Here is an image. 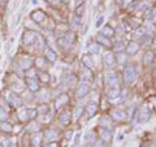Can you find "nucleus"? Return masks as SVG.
<instances>
[{
  "label": "nucleus",
  "mask_w": 156,
  "mask_h": 147,
  "mask_svg": "<svg viewBox=\"0 0 156 147\" xmlns=\"http://www.w3.org/2000/svg\"><path fill=\"white\" fill-rule=\"evenodd\" d=\"M42 39V37L39 35L37 31H33V30H25L21 37V43L25 47H30V46H37V43Z\"/></svg>",
  "instance_id": "1"
},
{
  "label": "nucleus",
  "mask_w": 156,
  "mask_h": 147,
  "mask_svg": "<svg viewBox=\"0 0 156 147\" xmlns=\"http://www.w3.org/2000/svg\"><path fill=\"white\" fill-rule=\"evenodd\" d=\"M18 113H17V119L21 122H30L33 121L35 117L38 116V111L37 108H30V107H21L18 108Z\"/></svg>",
  "instance_id": "2"
},
{
  "label": "nucleus",
  "mask_w": 156,
  "mask_h": 147,
  "mask_svg": "<svg viewBox=\"0 0 156 147\" xmlns=\"http://www.w3.org/2000/svg\"><path fill=\"white\" fill-rule=\"evenodd\" d=\"M5 94L7 95H3V98L8 103V106L13 107V108H21L23 106V99L17 92H14L12 90H5Z\"/></svg>",
  "instance_id": "3"
},
{
  "label": "nucleus",
  "mask_w": 156,
  "mask_h": 147,
  "mask_svg": "<svg viewBox=\"0 0 156 147\" xmlns=\"http://www.w3.org/2000/svg\"><path fill=\"white\" fill-rule=\"evenodd\" d=\"M122 77H124V82L126 86H130L136 81V70L133 65H128L125 66V69L122 72Z\"/></svg>",
  "instance_id": "4"
},
{
  "label": "nucleus",
  "mask_w": 156,
  "mask_h": 147,
  "mask_svg": "<svg viewBox=\"0 0 156 147\" xmlns=\"http://www.w3.org/2000/svg\"><path fill=\"white\" fill-rule=\"evenodd\" d=\"M60 82H61V85L65 87H74L77 85V77L73 74V73L65 72V73H62Z\"/></svg>",
  "instance_id": "5"
},
{
  "label": "nucleus",
  "mask_w": 156,
  "mask_h": 147,
  "mask_svg": "<svg viewBox=\"0 0 156 147\" xmlns=\"http://www.w3.org/2000/svg\"><path fill=\"white\" fill-rule=\"evenodd\" d=\"M105 82L108 89H120V82H119V77L115 72H108L105 76Z\"/></svg>",
  "instance_id": "6"
},
{
  "label": "nucleus",
  "mask_w": 156,
  "mask_h": 147,
  "mask_svg": "<svg viewBox=\"0 0 156 147\" xmlns=\"http://www.w3.org/2000/svg\"><path fill=\"white\" fill-rule=\"evenodd\" d=\"M16 64L21 68L23 70H27L33 68V60L30 56H26V55H22V56H18L16 59Z\"/></svg>",
  "instance_id": "7"
},
{
  "label": "nucleus",
  "mask_w": 156,
  "mask_h": 147,
  "mask_svg": "<svg viewBox=\"0 0 156 147\" xmlns=\"http://www.w3.org/2000/svg\"><path fill=\"white\" fill-rule=\"evenodd\" d=\"M90 91V83L87 82H81L76 89V98L77 99H83Z\"/></svg>",
  "instance_id": "8"
},
{
  "label": "nucleus",
  "mask_w": 156,
  "mask_h": 147,
  "mask_svg": "<svg viewBox=\"0 0 156 147\" xmlns=\"http://www.w3.org/2000/svg\"><path fill=\"white\" fill-rule=\"evenodd\" d=\"M33 64H34V68H35L37 70H39V72H47V69H48V64H50V63L46 60V57L38 56V57L34 59Z\"/></svg>",
  "instance_id": "9"
},
{
  "label": "nucleus",
  "mask_w": 156,
  "mask_h": 147,
  "mask_svg": "<svg viewBox=\"0 0 156 147\" xmlns=\"http://www.w3.org/2000/svg\"><path fill=\"white\" fill-rule=\"evenodd\" d=\"M150 117H151V113H150L148 107L147 106H142L138 109V113H136V120H138V122L143 124V122L150 120Z\"/></svg>",
  "instance_id": "10"
},
{
  "label": "nucleus",
  "mask_w": 156,
  "mask_h": 147,
  "mask_svg": "<svg viewBox=\"0 0 156 147\" xmlns=\"http://www.w3.org/2000/svg\"><path fill=\"white\" fill-rule=\"evenodd\" d=\"M30 18L35 23H43L47 20V14L42 9H35V11H33L30 13Z\"/></svg>",
  "instance_id": "11"
},
{
  "label": "nucleus",
  "mask_w": 156,
  "mask_h": 147,
  "mask_svg": "<svg viewBox=\"0 0 156 147\" xmlns=\"http://www.w3.org/2000/svg\"><path fill=\"white\" fill-rule=\"evenodd\" d=\"M25 85L31 92H38L42 89L41 82L38 81V78H26L25 80Z\"/></svg>",
  "instance_id": "12"
},
{
  "label": "nucleus",
  "mask_w": 156,
  "mask_h": 147,
  "mask_svg": "<svg viewBox=\"0 0 156 147\" xmlns=\"http://www.w3.org/2000/svg\"><path fill=\"white\" fill-rule=\"evenodd\" d=\"M43 141H44V134L42 131H35L30 137V143L33 147H42Z\"/></svg>",
  "instance_id": "13"
},
{
  "label": "nucleus",
  "mask_w": 156,
  "mask_h": 147,
  "mask_svg": "<svg viewBox=\"0 0 156 147\" xmlns=\"http://www.w3.org/2000/svg\"><path fill=\"white\" fill-rule=\"evenodd\" d=\"M103 61H104L107 68H113L116 65V63H117L116 61V55L111 51H107L103 55Z\"/></svg>",
  "instance_id": "14"
},
{
  "label": "nucleus",
  "mask_w": 156,
  "mask_h": 147,
  "mask_svg": "<svg viewBox=\"0 0 156 147\" xmlns=\"http://www.w3.org/2000/svg\"><path fill=\"white\" fill-rule=\"evenodd\" d=\"M68 103H69V95H68V94L57 95V98L55 99V109H60L61 107L66 106Z\"/></svg>",
  "instance_id": "15"
},
{
  "label": "nucleus",
  "mask_w": 156,
  "mask_h": 147,
  "mask_svg": "<svg viewBox=\"0 0 156 147\" xmlns=\"http://www.w3.org/2000/svg\"><path fill=\"white\" fill-rule=\"evenodd\" d=\"M58 138V131L56 129H48L46 133H44V139L48 142V143H53V142H56Z\"/></svg>",
  "instance_id": "16"
},
{
  "label": "nucleus",
  "mask_w": 156,
  "mask_h": 147,
  "mask_svg": "<svg viewBox=\"0 0 156 147\" xmlns=\"http://www.w3.org/2000/svg\"><path fill=\"white\" fill-rule=\"evenodd\" d=\"M99 126L103 129H107V130H112V126H113V124H112V119L111 116H101L99 119Z\"/></svg>",
  "instance_id": "17"
},
{
  "label": "nucleus",
  "mask_w": 156,
  "mask_h": 147,
  "mask_svg": "<svg viewBox=\"0 0 156 147\" xmlns=\"http://www.w3.org/2000/svg\"><path fill=\"white\" fill-rule=\"evenodd\" d=\"M70 121H72V112L62 111L60 113V116H58V122H60L61 125H64V126H68L70 124Z\"/></svg>",
  "instance_id": "18"
},
{
  "label": "nucleus",
  "mask_w": 156,
  "mask_h": 147,
  "mask_svg": "<svg viewBox=\"0 0 156 147\" xmlns=\"http://www.w3.org/2000/svg\"><path fill=\"white\" fill-rule=\"evenodd\" d=\"M44 57H46V60H47L48 63L53 64V63L57 60V53L53 51L51 47H46V48H44Z\"/></svg>",
  "instance_id": "19"
},
{
  "label": "nucleus",
  "mask_w": 156,
  "mask_h": 147,
  "mask_svg": "<svg viewBox=\"0 0 156 147\" xmlns=\"http://www.w3.org/2000/svg\"><path fill=\"white\" fill-rule=\"evenodd\" d=\"M96 43L99 46H104V47H107V48H111L112 46V42H111V39L109 38H107V37H104V35H101V34H98L96 35Z\"/></svg>",
  "instance_id": "20"
},
{
  "label": "nucleus",
  "mask_w": 156,
  "mask_h": 147,
  "mask_svg": "<svg viewBox=\"0 0 156 147\" xmlns=\"http://www.w3.org/2000/svg\"><path fill=\"white\" fill-rule=\"evenodd\" d=\"M139 48H140V46L136 42H129L128 46H126V48H125V51H126L128 55H135V53H138Z\"/></svg>",
  "instance_id": "21"
},
{
  "label": "nucleus",
  "mask_w": 156,
  "mask_h": 147,
  "mask_svg": "<svg viewBox=\"0 0 156 147\" xmlns=\"http://www.w3.org/2000/svg\"><path fill=\"white\" fill-rule=\"evenodd\" d=\"M98 109H99V107H98L96 103H89V104L86 106V108H85L86 113H87V117H89V119H91V117H94V116L96 115Z\"/></svg>",
  "instance_id": "22"
},
{
  "label": "nucleus",
  "mask_w": 156,
  "mask_h": 147,
  "mask_svg": "<svg viewBox=\"0 0 156 147\" xmlns=\"http://www.w3.org/2000/svg\"><path fill=\"white\" fill-rule=\"evenodd\" d=\"M111 119H115V120H119V121H122L126 119V112L122 109H113L111 112Z\"/></svg>",
  "instance_id": "23"
},
{
  "label": "nucleus",
  "mask_w": 156,
  "mask_h": 147,
  "mask_svg": "<svg viewBox=\"0 0 156 147\" xmlns=\"http://www.w3.org/2000/svg\"><path fill=\"white\" fill-rule=\"evenodd\" d=\"M81 81L82 82H87V83H90L92 81V72H91V69H87V68H85V69L82 70V73H81Z\"/></svg>",
  "instance_id": "24"
},
{
  "label": "nucleus",
  "mask_w": 156,
  "mask_h": 147,
  "mask_svg": "<svg viewBox=\"0 0 156 147\" xmlns=\"http://www.w3.org/2000/svg\"><path fill=\"white\" fill-rule=\"evenodd\" d=\"M0 131H2V133H5V134H11L13 131V125L9 124L8 121L0 122Z\"/></svg>",
  "instance_id": "25"
},
{
  "label": "nucleus",
  "mask_w": 156,
  "mask_h": 147,
  "mask_svg": "<svg viewBox=\"0 0 156 147\" xmlns=\"http://www.w3.org/2000/svg\"><path fill=\"white\" fill-rule=\"evenodd\" d=\"M57 47L60 48L61 51H68L69 48L72 47V45H69L66 41H65V38L64 37H60L57 39Z\"/></svg>",
  "instance_id": "26"
},
{
  "label": "nucleus",
  "mask_w": 156,
  "mask_h": 147,
  "mask_svg": "<svg viewBox=\"0 0 156 147\" xmlns=\"http://www.w3.org/2000/svg\"><path fill=\"white\" fill-rule=\"evenodd\" d=\"M100 34L101 35H104V37H107V38H112L115 35V29L112 27V26H109V25H105V26H103V29H101V31H100Z\"/></svg>",
  "instance_id": "27"
},
{
  "label": "nucleus",
  "mask_w": 156,
  "mask_h": 147,
  "mask_svg": "<svg viewBox=\"0 0 156 147\" xmlns=\"http://www.w3.org/2000/svg\"><path fill=\"white\" fill-rule=\"evenodd\" d=\"M35 99L37 100H42V102H47L48 95H50V91H47L46 89H41L38 92H35Z\"/></svg>",
  "instance_id": "28"
},
{
  "label": "nucleus",
  "mask_w": 156,
  "mask_h": 147,
  "mask_svg": "<svg viewBox=\"0 0 156 147\" xmlns=\"http://www.w3.org/2000/svg\"><path fill=\"white\" fill-rule=\"evenodd\" d=\"M154 59H155V53L152 51H147L144 53V56H143V64L146 66H148L152 64V61H154Z\"/></svg>",
  "instance_id": "29"
},
{
  "label": "nucleus",
  "mask_w": 156,
  "mask_h": 147,
  "mask_svg": "<svg viewBox=\"0 0 156 147\" xmlns=\"http://www.w3.org/2000/svg\"><path fill=\"white\" fill-rule=\"evenodd\" d=\"M100 52V46L98 45L96 42L94 43H90L89 46H87V53L89 55H96V53Z\"/></svg>",
  "instance_id": "30"
},
{
  "label": "nucleus",
  "mask_w": 156,
  "mask_h": 147,
  "mask_svg": "<svg viewBox=\"0 0 156 147\" xmlns=\"http://www.w3.org/2000/svg\"><path fill=\"white\" fill-rule=\"evenodd\" d=\"M82 64H83V65H85V68H87V69H91V68L94 66L92 59H91V56L89 55V53H86V55L82 56Z\"/></svg>",
  "instance_id": "31"
},
{
  "label": "nucleus",
  "mask_w": 156,
  "mask_h": 147,
  "mask_svg": "<svg viewBox=\"0 0 156 147\" xmlns=\"http://www.w3.org/2000/svg\"><path fill=\"white\" fill-rule=\"evenodd\" d=\"M0 146L2 147H14V141L11 137H3L0 139Z\"/></svg>",
  "instance_id": "32"
},
{
  "label": "nucleus",
  "mask_w": 156,
  "mask_h": 147,
  "mask_svg": "<svg viewBox=\"0 0 156 147\" xmlns=\"http://www.w3.org/2000/svg\"><path fill=\"white\" fill-rule=\"evenodd\" d=\"M99 134H100V138L103 139V141H105V142L111 141V137H112L111 130H107V129L100 128V130H99Z\"/></svg>",
  "instance_id": "33"
},
{
  "label": "nucleus",
  "mask_w": 156,
  "mask_h": 147,
  "mask_svg": "<svg viewBox=\"0 0 156 147\" xmlns=\"http://www.w3.org/2000/svg\"><path fill=\"white\" fill-rule=\"evenodd\" d=\"M83 112H85V107H82V106H78L74 108V111L72 112V117L73 119H80V117L83 115Z\"/></svg>",
  "instance_id": "34"
},
{
  "label": "nucleus",
  "mask_w": 156,
  "mask_h": 147,
  "mask_svg": "<svg viewBox=\"0 0 156 147\" xmlns=\"http://www.w3.org/2000/svg\"><path fill=\"white\" fill-rule=\"evenodd\" d=\"M121 95V90L120 89H108L107 91V96H108V99H116L117 96Z\"/></svg>",
  "instance_id": "35"
},
{
  "label": "nucleus",
  "mask_w": 156,
  "mask_h": 147,
  "mask_svg": "<svg viewBox=\"0 0 156 147\" xmlns=\"http://www.w3.org/2000/svg\"><path fill=\"white\" fill-rule=\"evenodd\" d=\"M38 81L41 83H48L50 82V74L47 72H39L38 73Z\"/></svg>",
  "instance_id": "36"
},
{
  "label": "nucleus",
  "mask_w": 156,
  "mask_h": 147,
  "mask_svg": "<svg viewBox=\"0 0 156 147\" xmlns=\"http://www.w3.org/2000/svg\"><path fill=\"white\" fill-rule=\"evenodd\" d=\"M64 38H65V41L69 43V45L73 46V45H74V41H76V33L74 31H66Z\"/></svg>",
  "instance_id": "37"
},
{
  "label": "nucleus",
  "mask_w": 156,
  "mask_h": 147,
  "mask_svg": "<svg viewBox=\"0 0 156 147\" xmlns=\"http://www.w3.org/2000/svg\"><path fill=\"white\" fill-rule=\"evenodd\" d=\"M80 25H81V17H77V16H74V17H73V20H72L70 27L73 29V30H77V29L80 27Z\"/></svg>",
  "instance_id": "38"
},
{
  "label": "nucleus",
  "mask_w": 156,
  "mask_h": 147,
  "mask_svg": "<svg viewBox=\"0 0 156 147\" xmlns=\"http://www.w3.org/2000/svg\"><path fill=\"white\" fill-rule=\"evenodd\" d=\"M8 119H9V113H8V111L3 109V108H0V122H3V121H8Z\"/></svg>",
  "instance_id": "39"
},
{
  "label": "nucleus",
  "mask_w": 156,
  "mask_h": 147,
  "mask_svg": "<svg viewBox=\"0 0 156 147\" xmlns=\"http://www.w3.org/2000/svg\"><path fill=\"white\" fill-rule=\"evenodd\" d=\"M150 9V4L148 3H142L138 7V9H136V12H139V13H146Z\"/></svg>",
  "instance_id": "40"
},
{
  "label": "nucleus",
  "mask_w": 156,
  "mask_h": 147,
  "mask_svg": "<svg viewBox=\"0 0 156 147\" xmlns=\"http://www.w3.org/2000/svg\"><path fill=\"white\" fill-rule=\"evenodd\" d=\"M26 78H37V69L35 68H30V69L26 70Z\"/></svg>",
  "instance_id": "41"
},
{
  "label": "nucleus",
  "mask_w": 156,
  "mask_h": 147,
  "mask_svg": "<svg viewBox=\"0 0 156 147\" xmlns=\"http://www.w3.org/2000/svg\"><path fill=\"white\" fill-rule=\"evenodd\" d=\"M122 42H119L117 45L115 46V51L117 52V53H120V52H122V51H125V48H126V46H124V45H121Z\"/></svg>",
  "instance_id": "42"
},
{
  "label": "nucleus",
  "mask_w": 156,
  "mask_h": 147,
  "mask_svg": "<svg viewBox=\"0 0 156 147\" xmlns=\"http://www.w3.org/2000/svg\"><path fill=\"white\" fill-rule=\"evenodd\" d=\"M104 21H105V17L101 14V16L96 20V22H95V26L96 27H100V26H103V23H104Z\"/></svg>",
  "instance_id": "43"
},
{
  "label": "nucleus",
  "mask_w": 156,
  "mask_h": 147,
  "mask_svg": "<svg viewBox=\"0 0 156 147\" xmlns=\"http://www.w3.org/2000/svg\"><path fill=\"white\" fill-rule=\"evenodd\" d=\"M116 61H119V63H120V64H121V63H125V61H126V56L124 55V53H122V52H120V53H119V55H117V56H116Z\"/></svg>",
  "instance_id": "44"
},
{
  "label": "nucleus",
  "mask_w": 156,
  "mask_h": 147,
  "mask_svg": "<svg viewBox=\"0 0 156 147\" xmlns=\"http://www.w3.org/2000/svg\"><path fill=\"white\" fill-rule=\"evenodd\" d=\"M95 141V138H94V134H92V133H87V135H86V142H87V143H89V142H90V143H92V142H94Z\"/></svg>",
  "instance_id": "45"
},
{
  "label": "nucleus",
  "mask_w": 156,
  "mask_h": 147,
  "mask_svg": "<svg viewBox=\"0 0 156 147\" xmlns=\"http://www.w3.org/2000/svg\"><path fill=\"white\" fill-rule=\"evenodd\" d=\"M44 2H46L47 4H50V5H57L60 0H44Z\"/></svg>",
  "instance_id": "46"
},
{
  "label": "nucleus",
  "mask_w": 156,
  "mask_h": 147,
  "mask_svg": "<svg viewBox=\"0 0 156 147\" xmlns=\"http://www.w3.org/2000/svg\"><path fill=\"white\" fill-rule=\"evenodd\" d=\"M9 0H0V5H5Z\"/></svg>",
  "instance_id": "47"
},
{
  "label": "nucleus",
  "mask_w": 156,
  "mask_h": 147,
  "mask_svg": "<svg viewBox=\"0 0 156 147\" xmlns=\"http://www.w3.org/2000/svg\"><path fill=\"white\" fill-rule=\"evenodd\" d=\"M152 46H154V47H156V37L154 38V41H152Z\"/></svg>",
  "instance_id": "48"
},
{
  "label": "nucleus",
  "mask_w": 156,
  "mask_h": 147,
  "mask_svg": "<svg viewBox=\"0 0 156 147\" xmlns=\"http://www.w3.org/2000/svg\"><path fill=\"white\" fill-rule=\"evenodd\" d=\"M44 147H56V145H55V143H51V145H47V146H44Z\"/></svg>",
  "instance_id": "49"
},
{
  "label": "nucleus",
  "mask_w": 156,
  "mask_h": 147,
  "mask_svg": "<svg viewBox=\"0 0 156 147\" xmlns=\"http://www.w3.org/2000/svg\"><path fill=\"white\" fill-rule=\"evenodd\" d=\"M152 22H154V25L156 26V18H155V20H152Z\"/></svg>",
  "instance_id": "50"
},
{
  "label": "nucleus",
  "mask_w": 156,
  "mask_h": 147,
  "mask_svg": "<svg viewBox=\"0 0 156 147\" xmlns=\"http://www.w3.org/2000/svg\"><path fill=\"white\" fill-rule=\"evenodd\" d=\"M38 3V0H33V4H37Z\"/></svg>",
  "instance_id": "51"
},
{
  "label": "nucleus",
  "mask_w": 156,
  "mask_h": 147,
  "mask_svg": "<svg viewBox=\"0 0 156 147\" xmlns=\"http://www.w3.org/2000/svg\"><path fill=\"white\" fill-rule=\"evenodd\" d=\"M147 147H155V145H150V146H147Z\"/></svg>",
  "instance_id": "52"
},
{
  "label": "nucleus",
  "mask_w": 156,
  "mask_h": 147,
  "mask_svg": "<svg viewBox=\"0 0 156 147\" xmlns=\"http://www.w3.org/2000/svg\"><path fill=\"white\" fill-rule=\"evenodd\" d=\"M154 53H155V55H156V52H154Z\"/></svg>",
  "instance_id": "53"
}]
</instances>
